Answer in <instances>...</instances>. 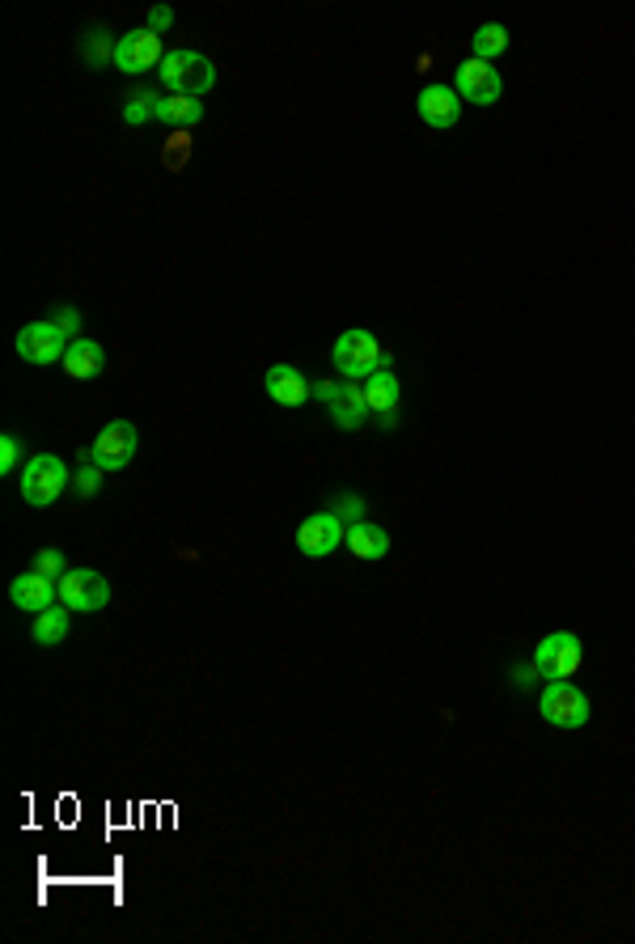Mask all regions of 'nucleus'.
Listing matches in <instances>:
<instances>
[{
	"mask_svg": "<svg viewBox=\"0 0 635 944\" xmlns=\"http://www.w3.org/2000/svg\"><path fill=\"white\" fill-rule=\"evenodd\" d=\"M330 360H335V369H339V378L344 381H365V378H373L377 369H390V365H395V356L377 343V335L360 331V327H356V331H344L335 339Z\"/></svg>",
	"mask_w": 635,
	"mask_h": 944,
	"instance_id": "1",
	"label": "nucleus"
},
{
	"mask_svg": "<svg viewBox=\"0 0 635 944\" xmlns=\"http://www.w3.org/2000/svg\"><path fill=\"white\" fill-rule=\"evenodd\" d=\"M162 85L170 94L178 98H204L216 85V64H212L208 55H199V51H165L162 60Z\"/></svg>",
	"mask_w": 635,
	"mask_h": 944,
	"instance_id": "2",
	"label": "nucleus"
},
{
	"mask_svg": "<svg viewBox=\"0 0 635 944\" xmlns=\"http://www.w3.org/2000/svg\"><path fill=\"white\" fill-rule=\"evenodd\" d=\"M72 483V471L55 453H34L22 466V500L34 509H48L60 500V492Z\"/></svg>",
	"mask_w": 635,
	"mask_h": 944,
	"instance_id": "3",
	"label": "nucleus"
},
{
	"mask_svg": "<svg viewBox=\"0 0 635 944\" xmlns=\"http://www.w3.org/2000/svg\"><path fill=\"white\" fill-rule=\"evenodd\" d=\"M539 711H542V720L555 725V729H585L588 695L581 686L567 683V678H555V683H546V690L539 695Z\"/></svg>",
	"mask_w": 635,
	"mask_h": 944,
	"instance_id": "4",
	"label": "nucleus"
},
{
	"mask_svg": "<svg viewBox=\"0 0 635 944\" xmlns=\"http://www.w3.org/2000/svg\"><path fill=\"white\" fill-rule=\"evenodd\" d=\"M136 449H141L136 428L127 424V420H111V424L98 432L94 445L85 449L81 458H85V462H94L98 471H123V466L136 458Z\"/></svg>",
	"mask_w": 635,
	"mask_h": 944,
	"instance_id": "5",
	"label": "nucleus"
},
{
	"mask_svg": "<svg viewBox=\"0 0 635 944\" xmlns=\"http://www.w3.org/2000/svg\"><path fill=\"white\" fill-rule=\"evenodd\" d=\"M314 399L327 407L335 428H344V432H356L369 415L365 390L356 381H314Z\"/></svg>",
	"mask_w": 635,
	"mask_h": 944,
	"instance_id": "6",
	"label": "nucleus"
},
{
	"mask_svg": "<svg viewBox=\"0 0 635 944\" xmlns=\"http://www.w3.org/2000/svg\"><path fill=\"white\" fill-rule=\"evenodd\" d=\"M60 602L69 610L98 614L111 606V585H106V576L94 572V567H72V572L60 576Z\"/></svg>",
	"mask_w": 635,
	"mask_h": 944,
	"instance_id": "7",
	"label": "nucleus"
},
{
	"mask_svg": "<svg viewBox=\"0 0 635 944\" xmlns=\"http://www.w3.org/2000/svg\"><path fill=\"white\" fill-rule=\"evenodd\" d=\"M585 661V644L581 636H572V632H551V636L542 639L539 648H534V669H539L542 678H572L576 669Z\"/></svg>",
	"mask_w": 635,
	"mask_h": 944,
	"instance_id": "8",
	"label": "nucleus"
},
{
	"mask_svg": "<svg viewBox=\"0 0 635 944\" xmlns=\"http://www.w3.org/2000/svg\"><path fill=\"white\" fill-rule=\"evenodd\" d=\"M69 335L60 331L51 318H43V322H25L22 331H18V339H13V348H18V356H22L25 365H55V360H64V352H69Z\"/></svg>",
	"mask_w": 635,
	"mask_h": 944,
	"instance_id": "9",
	"label": "nucleus"
},
{
	"mask_svg": "<svg viewBox=\"0 0 635 944\" xmlns=\"http://www.w3.org/2000/svg\"><path fill=\"white\" fill-rule=\"evenodd\" d=\"M162 60H165L162 34H153L148 25H141V30H127V34H119V39H115V69L119 72H132V76H141V72L157 69Z\"/></svg>",
	"mask_w": 635,
	"mask_h": 944,
	"instance_id": "10",
	"label": "nucleus"
},
{
	"mask_svg": "<svg viewBox=\"0 0 635 944\" xmlns=\"http://www.w3.org/2000/svg\"><path fill=\"white\" fill-rule=\"evenodd\" d=\"M344 538H348V525H344V517L339 513H314V517H306L301 525H297V551L306 555V560H327L335 546H344Z\"/></svg>",
	"mask_w": 635,
	"mask_h": 944,
	"instance_id": "11",
	"label": "nucleus"
},
{
	"mask_svg": "<svg viewBox=\"0 0 635 944\" xmlns=\"http://www.w3.org/2000/svg\"><path fill=\"white\" fill-rule=\"evenodd\" d=\"M504 94V81H500V72L492 64H483V60H462L458 64V98L462 102H471V106H495Z\"/></svg>",
	"mask_w": 635,
	"mask_h": 944,
	"instance_id": "12",
	"label": "nucleus"
},
{
	"mask_svg": "<svg viewBox=\"0 0 635 944\" xmlns=\"http://www.w3.org/2000/svg\"><path fill=\"white\" fill-rule=\"evenodd\" d=\"M55 597H60V585H55L51 576H39L34 567L22 572V576H13V585H9V602H13L18 610H30V614L51 610Z\"/></svg>",
	"mask_w": 635,
	"mask_h": 944,
	"instance_id": "13",
	"label": "nucleus"
},
{
	"mask_svg": "<svg viewBox=\"0 0 635 944\" xmlns=\"http://www.w3.org/2000/svg\"><path fill=\"white\" fill-rule=\"evenodd\" d=\"M263 390H267V399H276L280 407H306V399L314 394V381L301 369H293V365H272L263 373Z\"/></svg>",
	"mask_w": 635,
	"mask_h": 944,
	"instance_id": "14",
	"label": "nucleus"
},
{
	"mask_svg": "<svg viewBox=\"0 0 635 944\" xmlns=\"http://www.w3.org/2000/svg\"><path fill=\"white\" fill-rule=\"evenodd\" d=\"M416 111H420V119L428 127L449 132L458 123V115H462V98H458V90H449V85H428L416 98Z\"/></svg>",
	"mask_w": 635,
	"mask_h": 944,
	"instance_id": "15",
	"label": "nucleus"
},
{
	"mask_svg": "<svg viewBox=\"0 0 635 944\" xmlns=\"http://www.w3.org/2000/svg\"><path fill=\"white\" fill-rule=\"evenodd\" d=\"M102 369H106L102 343H98V339H72L69 352H64V373H69L72 381H94V378H102Z\"/></svg>",
	"mask_w": 635,
	"mask_h": 944,
	"instance_id": "16",
	"label": "nucleus"
},
{
	"mask_svg": "<svg viewBox=\"0 0 635 944\" xmlns=\"http://www.w3.org/2000/svg\"><path fill=\"white\" fill-rule=\"evenodd\" d=\"M365 402L369 411L381 415L386 424H395V411H399V378L390 369H377L373 378H365Z\"/></svg>",
	"mask_w": 635,
	"mask_h": 944,
	"instance_id": "17",
	"label": "nucleus"
},
{
	"mask_svg": "<svg viewBox=\"0 0 635 944\" xmlns=\"http://www.w3.org/2000/svg\"><path fill=\"white\" fill-rule=\"evenodd\" d=\"M344 546L352 551L356 560H386L390 555V534L381 525H373V521H352Z\"/></svg>",
	"mask_w": 635,
	"mask_h": 944,
	"instance_id": "18",
	"label": "nucleus"
},
{
	"mask_svg": "<svg viewBox=\"0 0 635 944\" xmlns=\"http://www.w3.org/2000/svg\"><path fill=\"white\" fill-rule=\"evenodd\" d=\"M64 636H69V606H64V610H60V606H51V610L34 614V623H30V639H34L39 648H55Z\"/></svg>",
	"mask_w": 635,
	"mask_h": 944,
	"instance_id": "19",
	"label": "nucleus"
},
{
	"mask_svg": "<svg viewBox=\"0 0 635 944\" xmlns=\"http://www.w3.org/2000/svg\"><path fill=\"white\" fill-rule=\"evenodd\" d=\"M157 119L162 123H174V127H195L204 119V102L199 98H178V94H165L157 102Z\"/></svg>",
	"mask_w": 635,
	"mask_h": 944,
	"instance_id": "20",
	"label": "nucleus"
},
{
	"mask_svg": "<svg viewBox=\"0 0 635 944\" xmlns=\"http://www.w3.org/2000/svg\"><path fill=\"white\" fill-rule=\"evenodd\" d=\"M509 51V30L500 22H488V25H479L471 34V55L474 60H483V64H492V60H500Z\"/></svg>",
	"mask_w": 635,
	"mask_h": 944,
	"instance_id": "21",
	"label": "nucleus"
},
{
	"mask_svg": "<svg viewBox=\"0 0 635 944\" xmlns=\"http://www.w3.org/2000/svg\"><path fill=\"white\" fill-rule=\"evenodd\" d=\"M81 55H85L90 69H102L106 60L115 64V43H111V34H106V30H90V34L81 39Z\"/></svg>",
	"mask_w": 635,
	"mask_h": 944,
	"instance_id": "22",
	"label": "nucleus"
},
{
	"mask_svg": "<svg viewBox=\"0 0 635 944\" xmlns=\"http://www.w3.org/2000/svg\"><path fill=\"white\" fill-rule=\"evenodd\" d=\"M157 102H162L157 90H141V94H132L123 102V119H127L132 127H136V123H148V119H157Z\"/></svg>",
	"mask_w": 635,
	"mask_h": 944,
	"instance_id": "23",
	"label": "nucleus"
},
{
	"mask_svg": "<svg viewBox=\"0 0 635 944\" xmlns=\"http://www.w3.org/2000/svg\"><path fill=\"white\" fill-rule=\"evenodd\" d=\"M72 492H76V496H85V500L102 492V471H98L94 462H85L81 471L72 474Z\"/></svg>",
	"mask_w": 635,
	"mask_h": 944,
	"instance_id": "24",
	"label": "nucleus"
},
{
	"mask_svg": "<svg viewBox=\"0 0 635 944\" xmlns=\"http://www.w3.org/2000/svg\"><path fill=\"white\" fill-rule=\"evenodd\" d=\"M34 572H39V576H51V581H55V576H64V572H69V564H64V551L43 546V551L34 555Z\"/></svg>",
	"mask_w": 635,
	"mask_h": 944,
	"instance_id": "25",
	"label": "nucleus"
},
{
	"mask_svg": "<svg viewBox=\"0 0 635 944\" xmlns=\"http://www.w3.org/2000/svg\"><path fill=\"white\" fill-rule=\"evenodd\" d=\"M51 322L69 339H81V309L76 306H51Z\"/></svg>",
	"mask_w": 635,
	"mask_h": 944,
	"instance_id": "26",
	"label": "nucleus"
},
{
	"mask_svg": "<svg viewBox=\"0 0 635 944\" xmlns=\"http://www.w3.org/2000/svg\"><path fill=\"white\" fill-rule=\"evenodd\" d=\"M18 462H22V445H18L13 432H4V437H0V474H13L18 471Z\"/></svg>",
	"mask_w": 635,
	"mask_h": 944,
	"instance_id": "27",
	"label": "nucleus"
},
{
	"mask_svg": "<svg viewBox=\"0 0 635 944\" xmlns=\"http://www.w3.org/2000/svg\"><path fill=\"white\" fill-rule=\"evenodd\" d=\"M365 509H369V504L360 496H339L330 513H339V517H348V521H365Z\"/></svg>",
	"mask_w": 635,
	"mask_h": 944,
	"instance_id": "28",
	"label": "nucleus"
},
{
	"mask_svg": "<svg viewBox=\"0 0 635 944\" xmlns=\"http://www.w3.org/2000/svg\"><path fill=\"white\" fill-rule=\"evenodd\" d=\"M170 22H174V13H170L165 4L148 9V30H153V34H165V30H170Z\"/></svg>",
	"mask_w": 635,
	"mask_h": 944,
	"instance_id": "29",
	"label": "nucleus"
}]
</instances>
